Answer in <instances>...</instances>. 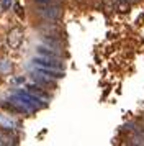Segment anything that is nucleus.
<instances>
[{"label": "nucleus", "instance_id": "1", "mask_svg": "<svg viewBox=\"0 0 144 146\" xmlns=\"http://www.w3.org/2000/svg\"><path fill=\"white\" fill-rule=\"evenodd\" d=\"M31 62L34 64V66L49 67V69H59V71H62V62H61L57 58H46V56H39V58H34Z\"/></svg>", "mask_w": 144, "mask_h": 146}, {"label": "nucleus", "instance_id": "2", "mask_svg": "<svg viewBox=\"0 0 144 146\" xmlns=\"http://www.w3.org/2000/svg\"><path fill=\"white\" fill-rule=\"evenodd\" d=\"M39 13L48 20H59L62 17V10L61 5H51V7H38Z\"/></svg>", "mask_w": 144, "mask_h": 146}, {"label": "nucleus", "instance_id": "3", "mask_svg": "<svg viewBox=\"0 0 144 146\" xmlns=\"http://www.w3.org/2000/svg\"><path fill=\"white\" fill-rule=\"evenodd\" d=\"M7 41H8V46L13 48V49L20 48L21 41H23V31H21L20 28H13L12 31L8 33V38H7Z\"/></svg>", "mask_w": 144, "mask_h": 146}, {"label": "nucleus", "instance_id": "4", "mask_svg": "<svg viewBox=\"0 0 144 146\" xmlns=\"http://www.w3.org/2000/svg\"><path fill=\"white\" fill-rule=\"evenodd\" d=\"M33 80H34L39 87H46V89H54V87H56V82H54L51 77H46V76L36 72V71L33 72Z\"/></svg>", "mask_w": 144, "mask_h": 146}, {"label": "nucleus", "instance_id": "5", "mask_svg": "<svg viewBox=\"0 0 144 146\" xmlns=\"http://www.w3.org/2000/svg\"><path fill=\"white\" fill-rule=\"evenodd\" d=\"M36 72L39 74H44L46 77H51V79H61L64 77V72L59 71V69H49V67H41V66H34Z\"/></svg>", "mask_w": 144, "mask_h": 146}, {"label": "nucleus", "instance_id": "6", "mask_svg": "<svg viewBox=\"0 0 144 146\" xmlns=\"http://www.w3.org/2000/svg\"><path fill=\"white\" fill-rule=\"evenodd\" d=\"M26 92L34 95V97H38V99H41V100H49V94H46L44 90H43V87H39L38 84H36V86H28L26 87Z\"/></svg>", "mask_w": 144, "mask_h": 146}, {"label": "nucleus", "instance_id": "7", "mask_svg": "<svg viewBox=\"0 0 144 146\" xmlns=\"http://www.w3.org/2000/svg\"><path fill=\"white\" fill-rule=\"evenodd\" d=\"M36 51H38L41 56H46V58H59V53L56 51V49H49V48L38 46L36 48Z\"/></svg>", "mask_w": 144, "mask_h": 146}, {"label": "nucleus", "instance_id": "8", "mask_svg": "<svg viewBox=\"0 0 144 146\" xmlns=\"http://www.w3.org/2000/svg\"><path fill=\"white\" fill-rule=\"evenodd\" d=\"M0 126L2 128H7V130H13L17 126V123H15V120L8 118L5 115H0Z\"/></svg>", "mask_w": 144, "mask_h": 146}, {"label": "nucleus", "instance_id": "9", "mask_svg": "<svg viewBox=\"0 0 144 146\" xmlns=\"http://www.w3.org/2000/svg\"><path fill=\"white\" fill-rule=\"evenodd\" d=\"M38 7H51V5H59V2L56 0H36Z\"/></svg>", "mask_w": 144, "mask_h": 146}, {"label": "nucleus", "instance_id": "10", "mask_svg": "<svg viewBox=\"0 0 144 146\" xmlns=\"http://www.w3.org/2000/svg\"><path fill=\"white\" fill-rule=\"evenodd\" d=\"M10 7H12V0H3V2H2V8H3V10H8Z\"/></svg>", "mask_w": 144, "mask_h": 146}, {"label": "nucleus", "instance_id": "11", "mask_svg": "<svg viewBox=\"0 0 144 146\" xmlns=\"http://www.w3.org/2000/svg\"><path fill=\"white\" fill-rule=\"evenodd\" d=\"M15 12H17L20 17H23V12H21V7H20V5H15Z\"/></svg>", "mask_w": 144, "mask_h": 146}, {"label": "nucleus", "instance_id": "12", "mask_svg": "<svg viewBox=\"0 0 144 146\" xmlns=\"http://www.w3.org/2000/svg\"><path fill=\"white\" fill-rule=\"evenodd\" d=\"M2 69H5V71H10V64H2Z\"/></svg>", "mask_w": 144, "mask_h": 146}, {"label": "nucleus", "instance_id": "13", "mask_svg": "<svg viewBox=\"0 0 144 146\" xmlns=\"http://www.w3.org/2000/svg\"><path fill=\"white\" fill-rule=\"evenodd\" d=\"M105 2H115V0H105Z\"/></svg>", "mask_w": 144, "mask_h": 146}]
</instances>
